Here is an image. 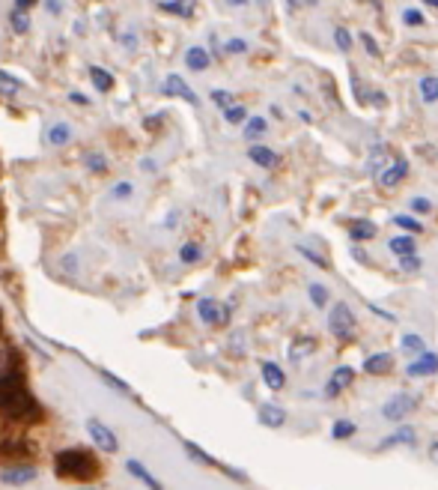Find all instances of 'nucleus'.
Masks as SVG:
<instances>
[{"label":"nucleus","mask_w":438,"mask_h":490,"mask_svg":"<svg viewBox=\"0 0 438 490\" xmlns=\"http://www.w3.org/2000/svg\"><path fill=\"white\" fill-rule=\"evenodd\" d=\"M0 410L9 413L12 419H36L39 407L24 388L18 374H4L0 377Z\"/></svg>","instance_id":"nucleus-1"},{"label":"nucleus","mask_w":438,"mask_h":490,"mask_svg":"<svg viewBox=\"0 0 438 490\" xmlns=\"http://www.w3.org/2000/svg\"><path fill=\"white\" fill-rule=\"evenodd\" d=\"M57 472L63 479H75V481H90L99 475V464L93 454H86L81 449H66L57 454Z\"/></svg>","instance_id":"nucleus-2"},{"label":"nucleus","mask_w":438,"mask_h":490,"mask_svg":"<svg viewBox=\"0 0 438 490\" xmlns=\"http://www.w3.org/2000/svg\"><path fill=\"white\" fill-rule=\"evenodd\" d=\"M328 329H331V335L340 338V341H349V338L355 335V314H352V308H349L346 302H337V305L331 308V314H328Z\"/></svg>","instance_id":"nucleus-3"},{"label":"nucleus","mask_w":438,"mask_h":490,"mask_svg":"<svg viewBox=\"0 0 438 490\" xmlns=\"http://www.w3.org/2000/svg\"><path fill=\"white\" fill-rule=\"evenodd\" d=\"M415 407H417V398L405 395V392H397L382 407V419H388V422H403L408 413H415Z\"/></svg>","instance_id":"nucleus-4"},{"label":"nucleus","mask_w":438,"mask_h":490,"mask_svg":"<svg viewBox=\"0 0 438 490\" xmlns=\"http://www.w3.org/2000/svg\"><path fill=\"white\" fill-rule=\"evenodd\" d=\"M86 434L93 437V442L99 445L101 452H108V454H113V452H120V442H116V434L111 428H105L99 419H90L86 422Z\"/></svg>","instance_id":"nucleus-5"},{"label":"nucleus","mask_w":438,"mask_h":490,"mask_svg":"<svg viewBox=\"0 0 438 490\" xmlns=\"http://www.w3.org/2000/svg\"><path fill=\"white\" fill-rule=\"evenodd\" d=\"M197 314H200L209 326H221V323H227V320H230V311H227L224 305H218V302H215V299H209V296L197 302Z\"/></svg>","instance_id":"nucleus-6"},{"label":"nucleus","mask_w":438,"mask_h":490,"mask_svg":"<svg viewBox=\"0 0 438 490\" xmlns=\"http://www.w3.org/2000/svg\"><path fill=\"white\" fill-rule=\"evenodd\" d=\"M405 374L412 380H417V377H432V374H438V356L435 353H427V350L417 353V359L405 368Z\"/></svg>","instance_id":"nucleus-7"},{"label":"nucleus","mask_w":438,"mask_h":490,"mask_svg":"<svg viewBox=\"0 0 438 490\" xmlns=\"http://www.w3.org/2000/svg\"><path fill=\"white\" fill-rule=\"evenodd\" d=\"M352 380H355V371L349 368V365H340L337 371L331 374V380H328V386H325V398H337L343 388L352 386Z\"/></svg>","instance_id":"nucleus-8"},{"label":"nucleus","mask_w":438,"mask_h":490,"mask_svg":"<svg viewBox=\"0 0 438 490\" xmlns=\"http://www.w3.org/2000/svg\"><path fill=\"white\" fill-rule=\"evenodd\" d=\"M164 93H167V96H179V99H185V102H191V105H200L197 93H194L191 87H188V84H185L179 75H170V78H167Z\"/></svg>","instance_id":"nucleus-9"},{"label":"nucleus","mask_w":438,"mask_h":490,"mask_svg":"<svg viewBox=\"0 0 438 490\" xmlns=\"http://www.w3.org/2000/svg\"><path fill=\"white\" fill-rule=\"evenodd\" d=\"M283 422H286L283 407H274V403H262V407H259V425H266V428H281Z\"/></svg>","instance_id":"nucleus-10"},{"label":"nucleus","mask_w":438,"mask_h":490,"mask_svg":"<svg viewBox=\"0 0 438 490\" xmlns=\"http://www.w3.org/2000/svg\"><path fill=\"white\" fill-rule=\"evenodd\" d=\"M405 174H408V162H405V158H397V165H391L382 174V185H385V189H393L397 183L405 180Z\"/></svg>","instance_id":"nucleus-11"},{"label":"nucleus","mask_w":438,"mask_h":490,"mask_svg":"<svg viewBox=\"0 0 438 490\" xmlns=\"http://www.w3.org/2000/svg\"><path fill=\"white\" fill-rule=\"evenodd\" d=\"M262 380H266V386L271 388V392H281L286 377H283V371L277 368L274 362H262Z\"/></svg>","instance_id":"nucleus-12"},{"label":"nucleus","mask_w":438,"mask_h":490,"mask_svg":"<svg viewBox=\"0 0 438 490\" xmlns=\"http://www.w3.org/2000/svg\"><path fill=\"white\" fill-rule=\"evenodd\" d=\"M36 469L33 467H18V469H4L0 472V481L4 484H21V481H33Z\"/></svg>","instance_id":"nucleus-13"},{"label":"nucleus","mask_w":438,"mask_h":490,"mask_svg":"<svg viewBox=\"0 0 438 490\" xmlns=\"http://www.w3.org/2000/svg\"><path fill=\"white\" fill-rule=\"evenodd\" d=\"M391 353H376V356H367L364 359V371L367 374H388L391 371Z\"/></svg>","instance_id":"nucleus-14"},{"label":"nucleus","mask_w":438,"mask_h":490,"mask_svg":"<svg viewBox=\"0 0 438 490\" xmlns=\"http://www.w3.org/2000/svg\"><path fill=\"white\" fill-rule=\"evenodd\" d=\"M185 63H188V69L203 72V69H209L212 57H209V51H206V48H188V54H185Z\"/></svg>","instance_id":"nucleus-15"},{"label":"nucleus","mask_w":438,"mask_h":490,"mask_svg":"<svg viewBox=\"0 0 438 490\" xmlns=\"http://www.w3.org/2000/svg\"><path fill=\"white\" fill-rule=\"evenodd\" d=\"M247 156H251V162L259 168H274V162H277V153H271L269 147H259V143H254V147L247 150Z\"/></svg>","instance_id":"nucleus-16"},{"label":"nucleus","mask_w":438,"mask_h":490,"mask_svg":"<svg viewBox=\"0 0 438 490\" xmlns=\"http://www.w3.org/2000/svg\"><path fill=\"white\" fill-rule=\"evenodd\" d=\"M415 442V428H400L397 434L385 437V442L378 445V449H391V445H412Z\"/></svg>","instance_id":"nucleus-17"},{"label":"nucleus","mask_w":438,"mask_h":490,"mask_svg":"<svg viewBox=\"0 0 438 490\" xmlns=\"http://www.w3.org/2000/svg\"><path fill=\"white\" fill-rule=\"evenodd\" d=\"M164 12H170V16H194V0H167V4H162Z\"/></svg>","instance_id":"nucleus-18"},{"label":"nucleus","mask_w":438,"mask_h":490,"mask_svg":"<svg viewBox=\"0 0 438 490\" xmlns=\"http://www.w3.org/2000/svg\"><path fill=\"white\" fill-rule=\"evenodd\" d=\"M349 236H352L355 242H364V239H373L376 236V224H370V222H352L349 224Z\"/></svg>","instance_id":"nucleus-19"},{"label":"nucleus","mask_w":438,"mask_h":490,"mask_svg":"<svg viewBox=\"0 0 438 490\" xmlns=\"http://www.w3.org/2000/svg\"><path fill=\"white\" fill-rule=\"evenodd\" d=\"M388 249L397 254V257H403V254H415V239L412 236H393L391 242H388Z\"/></svg>","instance_id":"nucleus-20"},{"label":"nucleus","mask_w":438,"mask_h":490,"mask_svg":"<svg viewBox=\"0 0 438 490\" xmlns=\"http://www.w3.org/2000/svg\"><path fill=\"white\" fill-rule=\"evenodd\" d=\"M420 99H423V102H427V105H432V102H438V78H423L420 81Z\"/></svg>","instance_id":"nucleus-21"},{"label":"nucleus","mask_w":438,"mask_h":490,"mask_svg":"<svg viewBox=\"0 0 438 490\" xmlns=\"http://www.w3.org/2000/svg\"><path fill=\"white\" fill-rule=\"evenodd\" d=\"M313 350H316V341L313 338H298L296 347L289 350V359H292V362H298V359H304V356L313 353Z\"/></svg>","instance_id":"nucleus-22"},{"label":"nucleus","mask_w":438,"mask_h":490,"mask_svg":"<svg viewBox=\"0 0 438 490\" xmlns=\"http://www.w3.org/2000/svg\"><path fill=\"white\" fill-rule=\"evenodd\" d=\"M125 467H128V472L135 475V479H140V481H143L146 487H162V484H158V479H152V475H150V472H146V469H143V467L137 464V460H128Z\"/></svg>","instance_id":"nucleus-23"},{"label":"nucleus","mask_w":438,"mask_h":490,"mask_svg":"<svg viewBox=\"0 0 438 490\" xmlns=\"http://www.w3.org/2000/svg\"><path fill=\"white\" fill-rule=\"evenodd\" d=\"M90 78H93V84L99 90H111L113 87V75H111V72H105V69H99V66L90 69Z\"/></svg>","instance_id":"nucleus-24"},{"label":"nucleus","mask_w":438,"mask_h":490,"mask_svg":"<svg viewBox=\"0 0 438 490\" xmlns=\"http://www.w3.org/2000/svg\"><path fill=\"white\" fill-rule=\"evenodd\" d=\"M266 120H262V117H251V120H247V129H245V138L247 141H254V138H262V135H266Z\"/></svg>","instance_id":"nucleus-25"},{"label":"nucleus","mask_w":438,"mask_h":490,"mask_svg":"<svg viewBox=\"0 0 438 490\" xmlns=\"http://www.w3.org/2000/svg\"><path fill=\"white\" fill-rule=\"evenodd\" d=\"M72 138V129L66 126V123H60V126H54L51 132H48V141L54 143V147H63V143Z\"/></svg>","instance_id":"nucleus-26"},{"label":"nucleus","mask_w":438,"mask_h":490,"mask_svg":"<svg viewBox=\"0 0 438 490\" xmlns=\"http://www.w3.org/2000/svg\"><path fill=\"white\" fill-rule=\"evenodd\" d=\"M9 21H12V31H16V33H27V31H30V18H27L24 9H16V12H12Z\"/></svg>","instance_id":"nucleus-27"},{"label":"nucleus","mask_w":438,"mask_h":490,"mask_svg":"<svg viewBox=\"0 0 438 490\" xmlns=\"http://www.w3.org/2000/svg\"><path fill=\"white\" fill-rule=\"evenodd\" d=\"M308 293H310V302L316 308H325V302H328V287H322V284H310L308 287Z\"/></svg>","instance_id":"nucleus-28"},{"label":"nucleus","mask_w":438,"mask_h":490,"mask_svg":"<svg viewBox=\"0 0 438 490\" xmlns=\"http://www.w3.org/2000/svg\"><path fill=\"white\" fill-rule=\"evenodd\" d=\"M403 353H408V356L423 353V338L420 335H403Z\"/></svg>","instance_id":"nucleus-29"},{"label":"nucleus","mask_w":438,"mask_h":490,"mask_svg":"<svg viewBox=\"0 0 438 490\" xmlns=\"http://www.w3.org/2000/svg\"><path fill=\"white\" fill-rule=\"evenodd\" d=\"M203 257V251H200V245H194V242H188V245H182V251H179V261L182 263H197Z\"/></svg>","instance_id":"nucleus-30"},{"label":"nucleus","mask_w":438,"mask_h":490,"mask_svg":"<svg viewBox=\"0 0 438 490\" xmlns=\"http://www.w3.org/2000/svg\"><path fill=\"white\" fill-rule=\"evenodd\" d=\"M352 434H355V425H352V422H346V419H340L337 425L331 428V437H334V440H349Z\"/></svg>","instance_id":"nucleus-31"},{"label":"nucleus","mask_w":438,"mask_h":490,"mask_svg":"<svg viewBox=\"0 0 438 490\" xmlns=\"http://www.w3.org/2000/svg\"><path fill=\"white\" fill-rule=\"evenodd\" d=\"M334 42H337V48H340L343 54L352 51V36H349L346 27H337V31H334Z\"/></svg>","instance_id":"nucleus-32"},{"label":"nucleus","mask_w":438,"mask_h":490,"mask_svg":"<svg viewBox=\"0 0 438 490\" xmlns=\"http://www.w3.org/2000/svg\"><path fill=\"white\" fill-rule=\"evenodd\" d=\"M245 117H247L245 105H236V102H232L230 108H224V120H227V123H242Z\"/></svg>","instance_id":"nucleus-33"},{"label":"nucleus","mask_w":438,"mask_h":490,"mask_svg":"<svg viewBox=\"0 0 438 490\" xmlns=\"http://www.w3.org/2000/svg\"><path fill=\"white\" fill-rule=\"evenodd\" d=\"M385 156H388V150H385V143H376V150H373V156H370V170L373 174H378V168H382V162H385Z\"/></svg>","instance_id":"nucleus-34"},{"label":"nucleus","mask_w":438,"mask_h":490,"mask_svg":"<svg viewBox=\"0 0 438 490\" xmlns=\"http://www.w3.org/2000/svg\"><path fill=\"white\" fill-rule=\"evenodd\" d=\"M393 224L403 227V230H408V234H417V230H423V224H420V222H415L412 215H397V219H393Z\"/></svg>","instance_id":"nucleus-35"},{"label":"nucleus","mask_w":438,"mask_h":490,"mask_svg":"<svg viewBox=\"0 0 438 490\" xmlns=\"http://www.w3.org/2000/svg\"><path fill=\"white\" fill-rule=\"evenodd\" d=\"M212 102H215L218 108H230L232 102H236V96L227 93V90H212Z\"/></svg>","instance_id":"nucleus-36"},{"label":"nucleus","mask_w":438,"mask_h":490,"mask_svg":"<svg viewBox=\"0 0 438 490\" xmlns=\"http://www.w3.org/2000/svg\"><path fill=\"white\" fill-rule=\"evenodd\" d=\"M185 452H188V454H191V457H197V460H200V464H206V467H215V460H212V457H209L206 452H200V449H197V445H194V442H185Z\"/></svg>","instance_id":"nucleus-37"},{"label":"nucleus","mask_w":438,"mask_h":490,"mask_svg":"<svg viewBox=\"0 0 438 490\" xmlns=\"http://www.w3.org/2000/svg\"><path fill=\"white\" fill-rule=\"evenodd\" d=\"M131 195H135V189H131V183H116V185H113V192H111V197H113V200H120V197H123V200H128Z\"/></svg>","instance_id":"nucleus-38"},{"label":"nucleus","mask_w":438,"mask_h":490,"mask_svg":"<svg viewBox=\"0 0 438 490\" xmlns=\"http://www.w3.org/2000/svg\"><path fill=\"white\" fill-rule=\"evenodd\" d=\"M0 90H6V93H18L21 90V84L12 78V75H6V72H0Z\"/></svg>","instance_id":"nucleus-39"},{"label":"nucleus","mask_w":438,"mask_h":490,"mask_svg":"<svg viewBox=\"0 0 438 490\" xmlns=\"http://www.w3.org/2000/svg\"><path fill=\"white\" fill-rule=\"evenodd\" d=\"M403 21H405L408 27H420V24H423L420 9H405V12H403Z\"/></svg>","instance_id":"nucleus-40"},{"label":"nucleus","mask_w":438,"mask_h":490,"mask_svg":"<svg viewBox=\"0 0 438 490\" xmlns=\"http://www.w3.org/2000/svg\"><path fill=\"white\" fill-rule=\"evenodd\" d=\"M420 266H423L420 257H415V254H403V272H417Z\"/></svg>","instance_id":"nucleus-41"},{"label":"nucleus","mask_w":438,"mask_h":490,"mask_svg":"<svg viewBox=\"0 0 438 490\" xmlns=\"http://www.w3.org/2000/svg\"><path fill=\"white\" fill-rule=\"evenodd\" d=\"M361 42H364V48H367V54H370V57H382V48L376 45L370 33H361Z\"/></svg>","instance_id":"nucleus-42"},{"label":"nucleus","mask_w":438,"mask_h":490,"mask_svg":"<svg viewBox=\"0 0 438 490\" xmlns=\"http://www.w3.org/2000/svg\"><path fill=\"white\" fill-rule=\"evenodd\" d=\"M224 48H227V54H245L247 51V42L245 39H230Z\"/></svg>","instance_id":"nucleus-43"},{"label":"nucleus","mask_w":438,"mask_h":490,"mask_svg":"<svg viewBox=\"0 0 438 490\" xmlns=\"http://www.w3.org/2000/svg\"><path fill=\"white\" fill-rule=\"evenodd\" d=\"M86 168H90V170H105V168H108V162H105L101 156L90 153V156H86Z\"/></svg>","instance_id":"nucleus-44"},{"label":"nucleus","mask_w":438,"mask_h":490,"mask_svg":"<svg viewBox=\"0 0 438 490\" xmlns=\"http://www.w3.org/2000/svg\"><path fill=\"white\" fill-rule=\"evenodd\" d=\"M99 374H101V377H105V380H108V383H111L113 388H120V392H123V395H128V392H131V388H128V386H125L123 380H116V377H113V374H108V371H99Z\"/></svg>","instance_id":"nucleus-45"},{"label":"nucleus","mask_w":438,"mask_h":490,"mask_svg":"<svg viewBox=\"0 0 438 490\" xmlns=\"http://www.w3.org/2000/svg\"><path fill=\"white\" fill-rule=\"evenodd\" d=\"M412 209H415V212H420V215H427V212L432 209V204H429L427 197H415V200H412Z\"/></svg>","instance_id":"nucleus-46"},{"label":"nucleus","mask_w":438,"mask_h":490,"mask_svg":"<svg viewBox=\"0 0 438 490\" xmlns=\"http://www.w3.org/2000/svg\"><path fill=\"white\" fill-rule=\"evenodd\" d=\"M45 9L51 12V16H60V12H63V4H60V0H45Z\"/></svg>","instance_id":"nucleus-47"},{"label":"nucleus","mask_w":438,"mask_h":490,"mask_svg":"<svg viewBox=\"0 0 438 490\" xmlns=\"http://www.w3.org/2000/svg\"><path fill=\"white\" fill-rule=\"evenodd\" d=\"M72 102H78V105H90V99L81 96V93H72Z\"/></svg>","instance_id":"nucleus-48"},{"label":"nucleus","mask_w":438,"mask_h":490,"mask_svg":"<svg viewBox=\"0 0 438 490\" xmlns=\"http://www.w3.org/2000/svg\"><path fill=\"white\" fill-rule=\"evenodd\" d=\"M30 4H36V0H16V9H24V6H30Z\"/></svg>","instance_id":"nucleus-49"},{"label":"nucleus","mask_w":438,"mask_h":490,"mask_svg":"<svg viewBox=\"0 0 438 490\" xmlns=\"http://www.w3.org/2000/svg\"><path fill=\"white\" fill-rule=\"evenodd\" d=\"M429 457H432V460H435V464H438V442H435V445H432V449H429Z\"/></svg>","instance_id":"nucleus-50"},{"label":"nucleus","mask_w":438,"mask_h":490,"mask_svg":"<svg viewBox=\"0 0 438 490\" xmlns=\"http://www.w3.org/2000/svg\"><path fill=\"white\" fill-rule=\"evenodd\" d=\"M227 4H232V6H245V0H227Z\"/></svg>","instance_id":"nucleus-51"},{"label":"nucleus","mask_w":438,"mask_h":490,"mask_svg":"<svg viewBox=\"0 0 438 490\" xmlns=\"http://www.w3.org/2000/svg\"><path fill=\"white\" fill-rule=\"evenodd\" d=\"M423 4H429V6H435V9H438V0H423Z\"/></svg>","instance_id":"nucleus-52"}]
</instances>
